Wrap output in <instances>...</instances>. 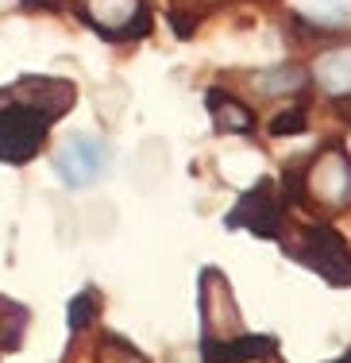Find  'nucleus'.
<instances>
[{
	"instance_id": "f8f14e48",
	"label": "nucleus",
	"mask_w": 351,
	"mask_h": 363,
	"mask_svg": "<svg viewBox=\"0 0 351 363\" xmlns=\"http://www.w3.org/2000/svg\"><path fill=\"white\" fill-rule=\"evenodd\" d=\"M305 82H309V74H305L301 66H274V70L255 74V89H259V93H267V97H282V93H297V89H305Z\"/></svg>"
},
{
	"instance_id": "f3484780",
	"label": "nucleus",
	"mask_w": 351,
	"mask_h": 363,
	"mask_svg": "<svg viewBox=\"0 0 351 363\" xmlns=\"http://www.w3.org/2000/svg\"><path fill=\"white\" fill-rule=\"evenodd\" d=\"M336 116L351 124V93H344V97H336Z\"/></svg>"
},
{
	"instance_id": "20e7f679",
	"label": "nucleus",
	"mask_w": 351,
	"mask_h": 363,
	"mask_svg": "<svg viewBox=\"0 0 351 363\" xmlns=\"http://www.w3.org/2000/svg\"><path fill=\"white\" fill-rule=\"evenodd\" d=\"M81 20L105 39H139L151 31V12L143 0H78Z\"/></svg>"
},
{
	"instance_id": "f03ea898",
	"label": "nucleus",
	"mask_w": 351,
	"mask_h": 363,
	"mask_svg": "<svg viewBox=\"0 0 351 363\" xmlns=\"http://www.w3.org/2000/svg\"><path fill=\"white\" fill-rule=\"evenodd\" d=\"M301 194H309L321 209H351V155L344 147H328L309 167H301Z\"/></svg>"
},
{
	"instance_id": "7ed1b4c3",
	"label": "nucleus",
	"mask_w": 351,
	"mask_h": 363,
	"mask_svg": "<svg viewBox=\"0 0 351 363\" xmlns=\"http://www.w3.org/2000/svg\"><path fill=\"white\" fill-rule=\"evenodd\" d=\"M197 309H201V325H205V344H220L243 333L239 321V306L232 298V282L224 279V271L205 267L201 271V286H197Z\"/></svg>"
},
{
	"instance_id": "39448f33",
	"label": "nucleus",
	"mask_w": 351,
	"mask_h": 363,
	"mask_svg": "<svg viewBox=\"0 0 351 363\" xmlns=\"http://www.w3.org/2000/svg\"><path fill=\"white\" fill-rule=\"evenodd\" d=\"M47 128L50 120H42L39 112L16 105V101L8 108H0V159L8 167L31 162L42 151V143H47Z\"/></svg>"
},
{
	"instance_id": "6e6552de",
	"label": "nucleus",
	"mask_w": 351,
	"mask_h": 363,
	"mask_svg": "<svg viewBox=\"0 0 351 363\" xmlns=\"http://www.w3.org/2000/svg\"><path fill=\"white\" fill-rule=\"evenodd\" d=\"M12 101L16 105H23V108H31V112H39L42 120H50L54 124L58 116H66L74 105H78V85L74 82H66V77H20L16 82V89H12Z\"/></svg>"
},
{
	"instance_id": "a211bd4d",
	"label": "nucleus",
	"mask_w": 351,
	"mask_h": 363,
	"mask_svg": "<svg viewBox=\"0 0 351 363\" xmlns=\"http://www.w3.org/2000/svg\"><path fill=\"white\" fill-rule=\"evenodd\" d=\"M16 8H23V0H0V16H4V12H16Z\"/></svg>"
},
{
	"instance_id": "dca6fc26",
	"label": "nucleus",
	"mask_w": 351,
	"mask_h": 363,
	"mask_svg": "<svg viewBox=\"0 0 351 363\" xmlns=\"http://www.w3.org/2000/svg\"><path fill=\"white\" fill-rule=\"evenodd\" d=\"M301 132H305V105L278 112V116L270 120V135H301Z\"/></svg>"
},
{
	"instance_id": "9b49d317",
	"label": "nucleus",
	"mask_w": 351,
	"mask_h": 363,
	"mask_svg": "<svg viewBox=\"0 0 351 363\" xmlns=\"http://www.w3.org/2000/svg\"><path fill=\"white\" fill-rule=\"evenodd\" d=\"M313 77H316L321 89L336 93V97L351 93V47H336V50H328V55H321L313 66Z\"/></svg>"
},
{
	"instance_id": "4468645a",
	"label": "nucleus",
	"mask_w": 351,
	"mask_h": 363,
	"mask_svg": "<svg viewBox=\"0 0 351 363\" xmlns=\"http://www.w3.org/2000/svg\"><path fill=\"white\" fill-rule=\"evenodd\" d=\"M100 306H105V301H100L97 286H81V290L70 298V306H66V325H70V333L81 336L85 328H89V325L100 317Z\"/></svg>"
},
{
	"instance_id": "9d476101",
	"label": "nucleus",
	"mask_w": 351,
	"mask_h": 363,
	"mask_svg": "<svg viewBox=\"0 0 351 363\" xmlns=\"http://www.w3.org/2000/svg\"><path fill=\"white\" fill-rule=\"evenodd\" d=\"M267 356H274L270 336L239 333V336H232V340L205 344V363H251V359H267Z\"/></svg>"
},
{
	"instance_id": "423d86ee",
	"label": "nucleus",
	"mask_w": 351,
	"mask_h": 363,
	"mask_svg": "<svg viewBox=\"0 0 351 363\" xmlns=\"http://www.w3.org/2000/svg\"><path fill=\"white\" fill-rule=\"evenodd\" d=\"M282 220H286V205L282 197L274 194V182L263 178L247 189L243 197L236 201V209L228 213V228H247L263 240H278L282 236Z\"/></svg>"
},
{
	"instance_id": "1a4fd4ad",
	"label": "nucleus",
	"mask_w": 351,
	"mask_h": 363,
	"mask_svg": "<svg viewBox=\"0 0 351 363\" xmlns=\"http://www.w3.org/2000/svg\"><path fill=\"white\" fill-rule=\"evenodd\" d=\"M205 105H209V116L220 132H228V135H251L255 132V112L243 101H236L232 93L209 89L205 93Z\"/></svg>"
},
{
	"instance_id": "f257e3e1",
	"label": "nucleus",
	"mask_w": 351,
	"mask_h": 363,
	"mask_svg": "<svg viewBox=\"0 0 351 363\" xmlns=\"http://www.w3.org/2000/svg\"><path fill=\"white\" fill-rule=\"evenodd\" d=\"M297 259L313 267L328 286H351V244L340 236L332 224H305L301 240H297Z\"/></svg>"
},
{
	"instance_id": "ddd939ff",
	"label": "nucleus",
	"mask_w": 351,
	"mask_h": 363,
	"mask_svg": "<svg viewBox=\"0 0 351 363\" xmlns=\"http://www.w3.org/2000/svg\"><path fill=\"white\" fill-rule=\"evenodd\" d=\"M28 333V309L0 294V352H16Z\"/></svg>"
},
{
	"instance_id": "2eb2a0df",
	"label": "nucleus",
	"mask_w": 351,
	"mask_h": 363,
	"mask_svg": "<svg viewBox=\"0 0 351 363\" xmlns=\"http://www.w3.org/2000/svg\"><path fill=\"white\" fill-rule=\"evenodd\" d=\"M97 363H151L135 344H127L124 336L116 333H100L97 340Z\"/></svg>"
},
{
	"instance_id": "0eeeda50",
	"label": "nucleus",
	"mask_w": 351,
	"mask_h": 363,
	"mask_svg": "<svg viewBox=\"0 0 351 363\" xmlns=\"http://www.w3.org/2000/svg\"><path fill=\"white\" fill-rule=\"evenodd\" d=\"M54 174L74 189L93 186L108 174V143L97 135H70L54 155Z\"/></svg>"
}]
</instances>
